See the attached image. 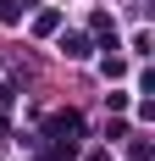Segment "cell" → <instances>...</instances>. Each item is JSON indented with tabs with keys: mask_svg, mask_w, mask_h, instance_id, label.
Wrapping results in <instances>:
<instances>
[{
	"mask_svg": "<svg viewBox=\"0 0 155 161\" xmlns=\"http://www.w3.org/2000/svg\"><path fill=\"white\" fill-rule=\"evenodd\" d=\"M61 56H72V61H83V56H89V39H83V33H72V39H61Z\"/></svg>",
	"mask_w": 155,
	"mask_h": 161,
	"instance_id": "cell-1",
	"label": "cell"
}]
</instances>
